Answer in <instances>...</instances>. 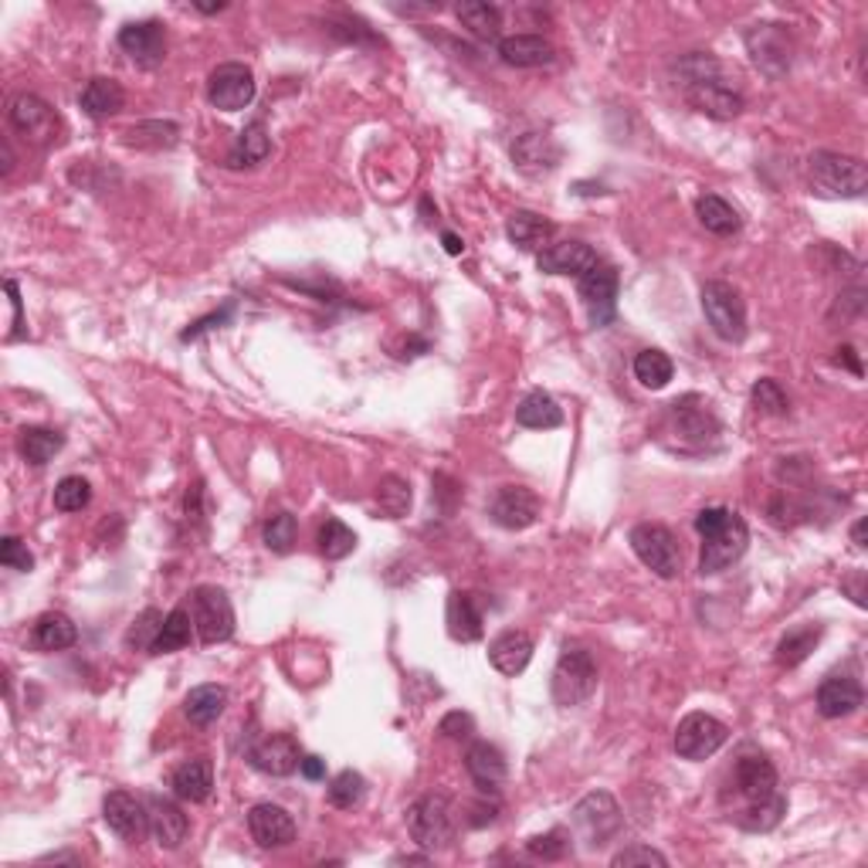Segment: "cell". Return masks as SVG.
Segmentation results:
<instances>
[{
  "mask_svg": "<svg viewBox=\"0 0 868 868\" xmlns=\"http://www.w3.org/2000/svg\"><path fill=\"white\" fill-rule=\"evenodd\" d=\"M730 822L746 831H771L787 810V797L777 790V771L764 753H743L723 790Z\"/></svg>",
  "mask_w": 868,
  "mask_h": 868,
  "instance_id": "cell-1",
  "label": "cell"
},
{
  "mask_svg": "<svg viewBox=\"0 0 868 868\" xmlns=\"http://www.w3.org/2000/svg\"><path fill=\"white\" fill-rule=\"evenodd\" d=\"M695 529L702 536V554H699V570L702 574H723L730 570L750 547V529L743 516L723 506H710L695 516Z\"/></svg>",
  "mask_w": 868,
  "mask_h": 868,
  "instance_id": "cell-2",
  "label": "cell"
},
{
  "mask_svg": "<svg viewBox=\"0 0 868 868\" xmlns=\"http://www.w3.org/2000/svg\"><path fill=\"white\" fill-rule=\"evenodd\" d=\"M807 180L810 190L822 197H861L868 190V170L858 156L818 149L807 159Z\"/></svg>",
  "mask_w": 868,
  "mask_h": 868,
  "instance_id": "cell-3",
  "label": "cell"
},
{
  "mask_svg": "<svg viewBox=\"0 0 868 868\" xmlns=\"http://www.w3.org/2000/svg\"><path fill=\"white\" fill-rule=\"evenodd\" d=\"M407 831H411L414 845H421L424 851L448 848L452 838H455L452 800L442 797V794H427V797L414 800L411 810H407Z\"/></svg>",
  "mask_w": 868,
  "mask_h": 868,
  "instance_id": "cell-4",
  "label": "cell"
},
{
  "mask_svg": "<svg viewBox=\"0 0 868 868\" xmlns=\"http://www.w3.org/2000/svg\"><path fill=\"white\" fill-rule=\"evenodd\" d=\"M634 557L651 570L659 574L662 580H672L682 574V550H679V539L669 526H659V523H638L628 536Z\"/></svg>",
  "mask_w": 868,
  "mask_h": 868,
  "instance_id": "cell-5",
  "label": "cell"
},
{
  "mask_svg": "<svg viewBox=\"0 0 868 868\" xmlns=\"http://www.w3.org/2000/svg\"><path fill=\"white\" fill-rule=\"evenodd\" d=\"M702 312L720 340H726V343L746 340V302L730 282L713 279L702 286Z\"/></svg>",
  "mask_w": 868,
  "mask_h": 868,
  "instance_id": "cell-6",
  "label": "cell"
},
{
  "mask_svg": "<svg viewBox=\"0 0 868 868\" xmlns=\"http://www.w3.org/2000/svg\"><path fill=\"white\" fill-rule=\"evenodd\" d=\"M8 120H11V130H14L21 140H28L31 146H38V149L54 146V143H59V136H62V120H59V113H54V108H51L41 95H31V92L18 95V99L11 102Z\"/></svg>",
  "mask_w": 868,
  "mask_h": 868,
  "instance_id": "cell-7",
  "label": "cell"
},
{
  "mask_svg": "<svg viewBox=\"0 0 868 868\" xmlns=\"http://www.w3.org/2000/svg\"><path fill=\"white\" fill-rule=\"evenodd\" d=\"M593 689H597V665L590 659V651L567 644L557 669H554V682H550L554 702L557 705H580L583 699L593 695Z\"/></svg>",
  "mask_w": 868,
  "mask_h": 868,
  "instance_id": "cell-8",
  "label": "cell"
},
{
  "mask_svg": "<svg viewBox=\"0 0 868 868\" xmlns=\"http://www.w3.org/2000/svg\"><path fill=\"white\" fill-rule=\"evenodd\" d=\"M746 51H750V59L753 65L771 75V79H781L790 72V62H794V41H790V31L784 24H753L746 31Z\"/></svg>",
  "mask_w": 868,
  "mask_h": 868,
  "instance_id": "cell-9",
  "label": "cell"
},
{
  "mask_svg": "<svg viewBox=\"0 0 868 868\" xmlns=\"http://www.w3.org/2000/svg\"><path fill=\"white\" fill-rule=\"evenodd\" d=\"M190 604H194V628L204 644H221L235 634V608L221 587H210V583L194 587Z\"/></svg>",
  "mask_w": 868,
  "mask_h": 868,
  "instance_id": "cell-10",
  "label": "cell"
},
{
  "mask_svg": "<svg viewBox=\"0 0 868 868\" xmlns=\"http://www.w3.org/2000/svg\"><path fill=\"white\" fill-rule=\"evenodd\" d=\"M669 421H672V434L682 442V448H705L716 434H720V421L710 411L702 397L689 394L675 404H669Z\"/></svg>",
  "mask_w": 868,
  "mask_h": 868,
  "instance_id": "cell-11",
  "label": "cell"
},
{
  "mask_svg": "<svg viewBox=\"0 0 868 868\" xmlns=\"http://www.w3.org/2000/svg\"><path fill=\"white\" fill-rule=\"evenodd\" d=\"M574 825L580 828V835L587 838L590 848L608 845L618 831H621V807L611 794L597 790L587 794L577 807H574Z\"/></svg>",
  "mask_w": 868,
  "mask_h": 868,
  "instance_id": "cell-12",
  "label": "cell"
},
{
  "mask_svg": "<svg viewBox=\"0 0 868 868\" xmlns=\"http://www.w3.org/2000/svg\"><path fill=\"white\" fill-rule=\"evenodd\" d=\"M682 92H685V99H689V105L695 108V113L710 116V120H733V116L743 113V105H746L743 95L726 85L723 72L695 79V82H685Z\"/></svg>",
  "mask_w": 868,
  "mask_h": 868,
  "instance_id": "cell-13",
  "label": "cell"
},
{
  "mask_svg": "<svg viewBox=\"0 0 868 868\" xmlns=\"http://www.w3.org/2000/svg\"><path fill=\"white\" fill-rule=\"evenodd\" d=\"M730 740L726 723L710 713H689L675 730V753L682 760H710Z\"/></svg>",
  "mask_w": 868,
  "mask_h": 868,
  "instance_id": "cell-14",
  "label": "cell"
},
{
  "mask_svg": "<svg viewBox=\"0 0 868 868\" xmlns=\"http://www.w3.org/2000/svg\"><path fill=\"white\" fill-rule=\"evenodd\" d=\"M207 99L221 113H238V108L251 105L255 99V75L241 62H225L217 65L207 79Z\"/></svg>",
  "mask_w": 868,
  "mask_h": 868,
  "instance_id": "cell-15",
  "label": "cell"
},
{
  "mask_svg": "<svg viewBox=\"0 0 868 868\" xmlns=\"http://www.w3.org/2000/svg\"><path fill=\"white\" fill-rule=\"evenodd\" d=\"M580 299L590 326H608L618 312V271L604 261H597L590 271L580 276Z\"/></svg>",
  "mask_w": 868,
  "mask_h": 868,
  "instance_id": "cell-16",
  "label": "cell"
},
{
  "mask_svg": "<svg viewBox=\"0 0 868 868\" xmlns=\"http://www.w3.org/2000/svg\"><path fill=\"white\" fill-rule=\"evenodd\" d=\"M102 818L105 825L113 828L120 838H126L130 845H140L143 835L149 831V810L143 800H136L133 794L126 790H113L102 804Z\"/></svg>",
  "mask_w": 868,
  "mask_h": 868,
  "instance_id": "cell-17",
  "label": "cell"
},
{
  "mask_svg": "<svg viewBox=\"0 0 868 868\" xmlns=\"http://www.w3.org/2000/svg\"><path fill=\"white\" fill-rule=\"evenodd\" d=\"M488 516L503 529H526L539 516V499L526 485H503L488 503Z\"/></svg>",
  "mask_w": 868,
  "mask_h": 868,
  "instance_id": "cell-18",
  "label": "cell"
},
{
  "mask_svg": "<svg viewBox=\"0 0 868 868\" xmlns=\"http://www.w3.org/2000/svg\"><path fill=\"white\" fill-rule=\"evenodd\" d=\"M120 48L140 69H156L167 59V31L159 21H133L120 31Z\"/></svg>",
  "mask_w": 868,
  "mask_h": 868,
  "instance_id": "cell-19",
  "label": "cell"
},
{
  "mask_svg": "<svg viewBox=\"0 0 868 868\" xmlns=\"http://www.w3.org/2000/svg\"><path fill=\"white\" fill-rule=\"evenodd\" d=\"M248 760L255 771H261L268 777H289L302 764V750L289 733H276V736H265L261 743H255Z\"/></svg>",
  "mask_w": 868,
  "mask_h": 868,
  "instance_id": "cell-20",
  "label": "cell"
},
{
  "mask_svg": "<svg viewBox=\"0 0 868 868\" xmlns=\"http://www.w3.org/2000/svg\"><path fill=\"white\" fill-rule=\"evenodd\" d=\"M248 831L261 848H286L296 841L292 814L279 804H255L248 810Z\"/></svg>",
  "mask_w": 868,
  "mask_h": 868,
  "instance_id": "cell-21",
  "label": "cell"
},
{
  "mask_svg": "<svg viewBox=\"0 0 868 868\" xmlns=\"http://www.w3.org/2000/svg\"><path fill=\"white\" fill-rule=\"evenodd\" d=\"M593 265H597V251L583 241H560V245H550L536 255V268L547 271V276L580 279L583 271H590Z\"/></svg>",
  "mask_w": 868,
  "mask_h": 868,
  "instance_id": "cell-22",
  "label": "cell"
},
{
  "mask_svg": "<svg viewBox=\"0 0 868 868\" xmlns=\"http://www.w3.org/2000/svg\"><path fill=\"white\" fill-rule=\"evenodd\" d=\"M146 810H149V835H153V841L159 848H167V851H177L187 841V831H190L187 814L174 800H163V797H153L146 804Z\"/></svg>",
  "mask_w": 868,
  "mask_h": 868,
  "instance_id": "cell-23",
  "label": "cell"
},
{
  "mask_svg": "<svg viewBox=\"0 0 868 868\" xmlns=\"http://www.w3.org/2000/svg\"><path fill=\"white\" fill-rule=\"evenodd\" d=\"M861 702H865V692H861L858 679H851V675H828L818 685V713L825 720H845L861 710Z\"/></svg>",
  "mask_w": 868,
  "mask_h": 868,
  "instance_id": "cell-24",
  "label": "cell"
},
{
  "mask_svg": "<svg viewBox=\"0 0 868 868\" xmlns=\"http://www.w3.org/2000/svg\"><path fill=\"white\" fill-rule=\"evenodd\" d=\"M560 156H564V153H560L557 140L547 136V133H523V136L513 143L516 167H519L523 174H533V177L557 170Z\"/></svg>",
  "mask_w": 868,
  "mask_h": 868,
  "instance_id": "cell-25",
  "label": "cell"
},
{
  "mask_svg": "<svg viewBox=\"0 0 868 868\" xmlns=\"http://www.w3.org/2000/svg\"><path fill=\"white\" fill-rule=\"evenodd\" d=\"M499 59L516 69H539L557 59V48L542 34H509L499 41Z\"/></svg>",
  "mask_w": 868,
  "mask_h": 868,
  "instance_id": "cell-26",
  "label": "cell"
},
{
  "mask_svg": "<svg viewBox=\"0 0 868 868\" xmlns=\"http://www.w3.org/2000/svg\"><path fill=\"white\" fill-rule=\"evenodd\" d=\"M533 659V638L526 631H503L493 644H488V662H493L496 672L503 675H519L526 672Z\"/></svg>",
  "mask_w": 868,
  "mask_h": 868,
  "instance_id": "cell-27",
  "label": "cell"
},
{
  "mask_svg": "<svg viewBox=\"0 0 868 868\" xmlns=\"http://www.w3.org/2000/svg\"><path fill=\"white\" fill-rule=\"evenodd\" d=\"M506 235L509 241L519 248V251H542L550 248V238L557 235V225L547 221L542 214H533V210H516L509 221H506Z\"/></svg>",
  "mask_w": 868,
  "mask_h": 868,
  "instance_id": "cell-28",
  "label": "cell"
},
{
  "mask_svg": "<svg viewBox=\"0 0 868 868\" xmlns=\"http://www.w3.org/2000/svg\"><path fill=\"white\" fill-rule=\"evenodd\" d=\"M465 767H468L472 781H475L482 790H496V787L506 781V756H503V750L493 746V743H485V740H478V743L468 746Z\"/></svg>",
  "mask_w": 868,
  "mask_h": 868,
  "instance_id": "cell-29",
  "label": "cell"
},
{
  "mask_svg": "<svg viewBox=\"0 0 868 868\" xmlns=\"http://www.w3.org/2000/svg\"><path fill=\"white\" fill-rule=\"evenodd\" d=\"M82 108L92 116V120H108V116H116L123 113V105H126V92L116 79H105V75H95L85 82L82 95H79Z\"/></svg>",
  "mask_w": 868,
  "mask_h": 868,
  "instance_id": "cell-30",
  "label": "cell"
},
{
  "mask_svg": "<svg viewBox=\"0 0 868 868\" xmlns=\"http://www.w3.org/2000/svg\"><path fill=\"white\" fill-rule=\"evenodd\" d=\"M448 634L462 644H472L482 638V611L475 608V597L465 590H452L448 593Z\"/></svg>",
  "mask_w": 868,
  "mask_h": 868,
  "instance_id": "cell-31",
  "label": "cell"
},
{
  "mask_svg": "<svg viewBox=\"0 0 868 868\" xmlns=\"http://www.w3.org/2000/svg\"><path fill=\"white\" fill-rule=\"evenodd\" d=\"M225 705H228V689L207 682V685H197V689L187 692V699H184V716H187L194 726H210V723L221 720Z\"/></svg>",
  "mask_w": 868,
  "mask_h": 868,
  "instance_id": "cell-32",
  "label": "cell"
},
{
  "mask_svg": "<svg viewBox=\"0 0 868 868\" xmlns=\"http://www.w3.org/2000/svg\"><path fill=\"white\" fill-rule=\"evenodd\" d=\"M174 794L180 800H190V804H200L210 797L214 790V767H210V760L197 756V760H187V764H180L174 771Z\"/></svg>",
  "mask_w": 868,
  "mask_h": 868,
  "instance_id": "cell-33",
  "label": "cell"
},
{
  "mask_svg": "<svg viewBox=\"0 0 868 868\" xmlns=\"http://www.w3.org/2000/svg\"><path fill=\"white\" fill-rule=\"evenodd\" d=\"M516 421L533 431H550L564 424V407L547 391H529L516 407Z\"/></svg>",
  "mask_w": 868,
  "mask_h": 868,
  "instance_id": "cell-34",
  "label": "cell"
},
{
  "mask_svg": "<svg viewBox=\"0 0 868 868\" xmlns=\"http://www.w3.org/2000/svg\"><path fill=\"white\" fill-rule=\"evenodd\" d=\"M31 641L34 648L41 651H65L79 641V628L72 624L69 614H59V611H48L34 621V631H31Z\"/></svg>",
  "mask_w": 868,
  "mask_h": 868,
  "instance_id": "cell-35",
  "label": "cell"
},
{
  "mask_svg": "<svg viewBox=\"0 0 868 868\" xmlns=\"http://www.w3.org/2000/svg\"><path fill=\"white\" fill-rule=\"evenodd\" d=\"M695 217H699V225H702L705 231H713V235H720V238L736 235L740 225H743L740 214H736V207L726 204V200L716 197V194H705V197L695 200Z\"/></svg>",
  "mask_w": 868,
  "mask_h": 868,
  "instance_id": "cell-36",
  "label": "cell"
},
{
  "mask_svg": "<svg viewBox=\"0 0 868 868\" xmlns=\"http://www.w3.org/2000/svg\"><path fill=\"white\" fill-rule=\"evenodd\" d=\"M462 28L482 41H496L499 28H503V11L496 4H485V0H465V4L455 8Z\"/></svg>",
  "mask_w": 868,
  "mask_h": 868,
  "instance_id": "cell-37",
  "label": "cell"
},
{
  "mask_svg": "<svg viewBox=\"0 0 868 868\" xmlns=\"http://www.w3.org/2000/svg\"><path fill=\"white\" fill-rule=\"evenodd\" d=\"M822 641V628L818 624H800V628H790L781 641H777V665L781 669H797L814 648Z\"/></svg>",
  "mask_w": 868,
  "mask_h": 868,
  "instance_id": "cell-38",
  "label": "cell"
},
{
  "mask_svg": "<svg viewBox=\"0 0 868 868\" xmlns=\"http://www.w3.org/2000/svg\"><path fill=\"white\" fill-rule=\"evenodd\" d=\"M62 445H65V438L51 427H21V434H18V448H21L24 462L38 465V468L59 455Z\"/></svg>",
  "mask_w": 868,
  "mask_h": 868,
  "instance_id": "cell-39",
  "label": "cell"
},
{
  "mask_svg": "<svg viewBox=\"0 0 868 868\" xmlns=\"http://www.w3.org/2000/svg\"><path fill=\"white\" fill-rule=\"evenodd\" d=\"M271 153V136L265 130V123H251L248 130H241L231 156H228V167L241 170V167H258L261 159H268Z\"/></svg>",
  "mask_w": 868,
  "mask_h": 868,
  "instance_id": "cell-40",
  "label": "cell"
},
{
  "mask_svg": "<svg viewBox=\"0 0 868 868\" xmlns=\"http://www.w3.org/2000/svg\"><path fill=\"white\" fill-rule=\"evenodd\" d=\"M190 624H194L190 611H187V608H174V611L167 614V621H163V628H159V634H156V641H153L149 655H170V651L187 648V644H190Z\"/></svg>",
  "mask_w": 868,
  "mask_h": 868,
  "instance_id": "cell-41",
  "label": "cell"
},
{
  "mask_svg": "<svg viewBox=\"0 0 868 868\" xmlns=\"http://www.w3.org/2000/svg\"><path fill=\"white\" fill-rule=\"evenodd\" d=\"M376 506L388 519H401L411 509V482L401 475H384L376 482Z\"/></svg>",
  "mask_w": 868,
  "mask_h": 868,
  "instance_id": "cell-42",
  "label": "cell"
},
{
  "mask_svg": "<svg viewBox=\"0 0 868 868\" xmlns=\"http://www.w3.org/2000/svg\"><path fill=\"white\" fill-rule=\"evenodd\" d=\"M672 373H675V366H672V360L662 350H641L634 356V376L641 380V388H648V391H662L672 380Z\"/></svg>",
  "mask_w": 868,
  "mask_h": 868,
  "instance_id": "cell-43",
  "label": "cell"
},
{
  "mask_svg": "<svg viewBox=\"0 0 868 868\" xmlns=\"http://www.w3.org/2000/svg\"><path fill=\"white\" fill-rule=\"evenodd\" d=\"M353 550H356V533L340 519H326L319 529V554L326 560H343Z\"/></svg>",
  "mask_w": 868,
  "mask_h": 868,
  "instance_id": "cell-44",
  "label": "cell"
},
{
  "mask_svg": "<svg viewBox=\"0 0 868 868\" xmlns=\"http://www.w3.org/2000/svg\"><path fill=\"white\" fill-rule=\"evenodd\" d=\"M326 794H330V804H337V807H343V810H353V807H360L363 797H366V781H363L356 771H340V774L330 781V787H326Z\"/></svg>",
  "mask_w": 868,
  "mask_h": 868,
  "instance_id": "cell-45",
  "label": "cell"
},
{
  "mask_svg": "<svg viewBox=\"0 0 868 868\" xmlns=\"http://www.w3.org/2000/svg\"><path fill=\"white\" fill-rule=\"evenodd\" d=\"M750 397H753V407H756L760 414H767V417H784V414L790 411V401H787L784 388L777 384V380H771V376L756 380L753 391H750Z\"/></svg>",
  "mask_w": 868,
  "mask_h": 868,
  "instance_id": "cell-46",
  "label": "cell"
},
{
  "mask_svg": "<svg viewBox=\"0 0 868 868\" xmlns=\"http://www.w3.org/2000/svg\"><path fill=\"white\" fill-rule=\"evenodd\" d=\"M177 136H180L177 123H140L126 133V143L146 146V149H163V146H174Z\"/></svg>",
  "mask_w": 868,
  "mask_h": 868,
  "instance_id": "cell-47",
  "label": "cell"
},
{
  "mask_svg": "<svg viewBox=\"0 0 868 868\" xmlns=\"http://www.w3.org/2000/svg\"><path fill=\"white\" fill-rule=\"evenodd\" d=\"M92 499V488L82 475H65L54 485V509L59 513H82Z\"/></svg>",
  "mask_w": 868,
  "mask_h": 868,
  "instance_id": "cell-48",
  "label": "cell"
},
{
  "mask_svg": "<svg viewBox=\"0 0 868 868\" xmlns=\"http://www.w3.org/2000/svg\"><path fill=\"white\" fill-rule=\"evenodd\" d=\"M296 533H299V523L292 513H276L268 523H265V547L271 554H289L292 542H296Z\"/></svg>",
  "mask_w": 868,
  "mask_h": 868,
  "instance_id": "cell-49",
  "label": "cell"
},
{
  "mask_svg": "<svg viewBox=\"0 0 868 868\" xmlns=\"http://www.w3.org/2000/svg\"><path fill=\"white\" fill-rule=\"evenodd\" d=\"M163 621H167V618H163L159 611L146 608V611L133 621V628H130V634H126V644L136 648V651H153V641H156Z\"/></svg>",
  "mask_w": 868,
  "mask_h": 868,
  "instance_id": "cell-50",
  "label": "cell"
},
{
  "mask_svg": "<svg viewBox=\"0 0 868 868\" xmlns=\"http://www.w3.org/2000/svg\"><path fill=\"white\" fill-rule=\"evenodd\" d=\"M0 564L8 570H21V574H31L34 570V557L28 550V542L18 539V536H4L0 539Z\"/></svg>",
  "mask_w": 868,
  "mask_h": 868,
  "instance_id": "cell-51",
  "label": "cell"
},
{
  "mask_svg": "<svg viewBox=\"0 0 868 868\" xmlns=\"http://www.w3.org/2000/svg\"><path fill=\"white\" fill-rule=\"evenodd\" d=\"M529 855L533 858H542V861H557V858H564L567 855V848H570V841H567V835L564 831H547V835H536V838H529Z\"/></svg>",
  "mask_w": 868,
  "mask_h": 868,
  "instance_id": "cell-52",
  "label": "cell"
},
{
  "mask_svg": "<svg viewBox=\"0 0 868 868\" xmlns=\"http://www.w3.org/2000/svg\"><path fill=\"white\" fill-rule=\"evenodd\" d=\"M611 865L614 868H628V865H659V868H665L669 858L662 851H655V848H648V845H631V848H621L611 858Z\"/></svg>",
  "mask_w": 868,
  "mask_h": 868,
  "instance_id": "cell-53",
  "label": "cell"
},
{
  "mask_svg": "<svg viewBox=\"0 0 868 868\" xmlns=\"http://www.w3.org/2000/svg\"><path fill=\"white\" fill-rule=\"evenodd\" d=\"M448 740H468L475 733V720L468 713H448L438 726Z\"/></svg>",
  "mask_w": 868,
  "mask_h": 868,
  "instance_id": "cell-54",
  "label": "cell"
},
{
  "mask_svg": "<svg viewBox=\"0 0 868 868\" xmlns=\"http://www.w3.org/2000/svg\"><path fill=\"white\" fill-rule=\"evenodd\" d=\"M228 319H231V306H225L221 312H214V316H207V319L194 322V326H190V330H184V333H180V340H184V343H190V340L204 337L207 330H214V326H225Z\"/></svg>",
  "mask_w": 868,
  "mask_h": 868,
  "instance_id": "cell-55",
  "label": "cell"
},
{
  "mask_svg": "<svg viewBox=\"0 0 868 868\" xmlns=\"http://www.w3.org/2000/svg\"><path fill=\"white\" fill-rule=\"evenodd\" d=\"M4 289H8V296H11V309H14V330H11L8 340H21V337H24V302H21V289H18L14 279H8Z\"/></svg>",
  "mask_w": 868,
  "mask_h": 868,
  "instance_id": "cell-56",
  "label": "cell"
},
{
  "mask_svg": "<svg viewBox=\"0 0 868 868\" xmlns=\"http://www.w3.org/2000/svg\"><path fill=\"white\" fill-rule=\"evenodd\" d=\"M299 771H302V777H309V781H322V777H326V760H319V756H302Z\"/></svg>",
  "mask_w": 868,
  "mask_h": 868,
  "instance_id": "cell-57",
  "label": "cell"
},
{
  "mask_svg": "<svg viewBox=\"0 0 868 868\" xmlns=\"http://www.w3.org/2000/svg\"><path fill=\"white\" fill-rule=\"evenodd\" d=\"M835 363H838V366L845 363V366H848L855 376H861V363H858V356H855V350H851V347H841V350H838V356H835Z\"/></svg>",
  "mask_w": 868,
  "mask_h": 868,
  "instance_id": "cell-58",
  "label": "cell"
},
{
  "mask_svg": "<svg viewBox=\"0 0 868 868\" xmlns=\"http://www.w3.org/2000/svg\"><path fill=\"white\" fill-rule=\"evenodd\" d=\"M442 241H445V251H448V255H462V251H465V241H462L458 235H452V231H445Z\"/></svg>",
  "mask_w": 868,
  "mask_h": 868,
  "instance_id": "cell-59",
  "label": "cell"
},
{
  "mask_svg": "<svg viewBox=\"0 0 868 868\" xmlns=\"http://www.w3.org/2000/svg\"><path fill=\"white\" fill-rule=\"evenodd\" d=\"M865 529H868V523H865V519H858V523L851 526V539H855V547H865Z\"/></svg>",
  "mask_w": 868,
  "mask_h": 868,
  "instance_id": "cell-60",
  "label": "cell"
},
{
  "mask_svg": "<svg viewBox=\"0 0 868 868\" xmlns=\"http://www.w3.org/2000/svg\"><path fill=\"white\" fill-rule=\"evenodd\" d=\"M41 861H82V858L72 855V851H59V855H44Z\"/></svg>",
  "mask_w": 868,
  "mask_h": 868,
  "instance_id": "cell-61",
  "label": "cell"
},
{
  "mask_svg": "<svg viewBox=\"0 0 868 868\" xmlns=\"http://www.w3.org/2000/svg\"><path fill=\"white\" fill-rule=\"evenodd\" d=\"M394 861H431L427 855H401V858H394Z\"/></svg>",
  "mask_w": 868,
  "mask_h": 868,
  "instance_id": "cell-62",
  "label": "cell"
}]
</instances>
